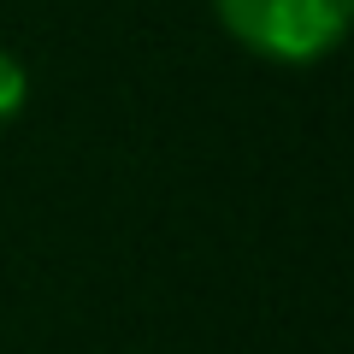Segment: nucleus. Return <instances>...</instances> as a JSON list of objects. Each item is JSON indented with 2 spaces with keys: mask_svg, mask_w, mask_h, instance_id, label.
I'll return each mask as SVG.
<instances>
[{
  "mask_svg": "<svg viewBox=\"0 0 354 354\" xmlns=\"http://www.w3.org/2000/svg\"><path fill=\"white\" fill-rule=\"evenodd\" d=\"M218 24L272 65H313L348 36L354 0H213Z\"/></svg>",
  "mask_w": 354,
  "mask_h": 354,
  "instance_id": "f257e3e1",
  "label": "nucleus"
},
{
  "mask_svg": "<svg viewBox=\"0 0 354 354\" xmlns=\"http://www.w3.org/2000/svg\"><path fill=\"white\" fill-rule=\"evenodd\" d=\"M24 101H30V77H24V65H18L12 53L0 48V130L24 113Z\"/></svg>",
  "mask_w": 354,
  "mask_h": 354,
  "instance_id": "f03ea898",
  "label": "nucleus"
}]
</instances>
